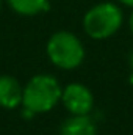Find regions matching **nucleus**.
Instances as JSON below:
<instances>
[{
  "instance_id": "obj_1",
  "label": "nucleus",
  "mask_w": 133,
  "mask_h": 135,
  "mask_svg": "<svg viewBox=\"0 0 133 135\" xmlns=\"http://www.w3.org/2000/svg\"><path fill=\"white\" fill-rule=\"evenodd\" d=\"M61 91L63 88L57 77L50 74L33 75L24 86L22 107L33 115L47 113L61 101Z\"/></svg>"
},
{
  "instance_id": "obj_2",
  "label": "nucleus",
  "mask_w": 133,
  "mask_h": 135,
  "mask_svg": "<svg viewBox=\"0 0 133 135\" xmlns=\"http://www.w3.org/2000/svg\"><path fill=\"white\" fill-rule=\"evenodd\" d=\"M45 52L52 65L66 71L78 68L85 58V47L81 41L70 32L53 33L47 41Z\"/></svg>"
},
{
  "instance_id": "obj_3",
  "label": "nucleus",
  "mask_w": 133,
  "mask_h": 135,
  "mask_svg": "<svg viewBox=\"0 0 133 135\" xmlns=\"http://www.w3.org/2000/svg\"><path fill=\"white\" fill-rule=\"evenodd\" d=\"M122 25V11L117 5L103 2L86 11L83 17V30L93 39H106Z\"/></svg>"
},
{
  "instance_id": "obj_4",
  "label": "nucleus",
  "mask_w": 133,
  "mask_h": 135,
  "mask_svg": "<svg viewBox=\"0 0 133 135\" xmlns=\"http://www.w3.org/2000/svg\"><path fill=\"white\" fill-rule=\"evenodd\" d=\"M61 102L70 115H89L94 108V94L83 83H69L61 91Z\"/></svg>"
},
{
  "instance_id": "obj_5",
  "label": "nucleus",
  "mask_w": 133,
  "mask_h": 135,
  "mask_svg": "<svg viewBox=\"0 0 133 135\" xmlns=\"http://www.w3.org/2000/svg\"><path fill=\"white\" fill-rule=\"evenodd\" d=\"M22 94H24V86H21L17 79L8 74L0 75V107L2 108L13 110L22 105Z\"/></svg>"
},
{
  "instance_id": "obj_6",
  "label": "nucleus",
  "mask_w": 133,
  "mask_h": 135,
  "mask_svg": "<svg viewBox=\"0 0 133 135\" xmlns=\"http://www.w3.org/2000/svg\"><path fill=\"white\" fill-rule=\"evenodd\" d=\"M60 135H97V124L89 115H70L63 121Z\"/></svg>"
},
{
  "instance_id": "obj_7",
  "label": "nucleus",
  "mask_w": 133,
  "mask_h": 135,
  "mask_svg": "<svg viewBox=\"0 0 133 135\" xmlns=\"http://www.w3.org/2000/svg\"><path fill=\"white\" fill-rule=\"evenodd\" d=\"M13 11L21 16H36L49 8V0H6Z\"/></svg>"
},
{
  "instance_id": "obj_8",
  "label": "nucleus",
  "mask_w": 133,
  "mask_h": 135,
  "mask_svg": "<svg viewBox=\"0 0 133 135\" xmlns=\"http://www.w3.org/2000/svg\"><path fill=\"white\" fill-rule=\"evenodd\" d=\"M122 5H125V6H132L133 8V0H119Z\"/></svg>"
},
{
  "instance_id": "obj_9",
  "label": "nucleus",
  "mask_w": 133,
  "mask_h": 135,
  "mask_svg": "<svg viewBox=\"0 0 133 135\" xmlns=\"http://www.w3.org/2000/svg\"><path fill=\"white\" fill-rule=\"evenodd\" d=\"M129 65H130V69L133 71V50L130 52V57H129Z\"/></svg>"
},
{
  "instance_id": "obj_10",
  "label": "nucleus",
  "mask_w": 133,
  "mask_h": 135,
  "mask_svg": "<svg viewBox=\"0 0 133 135\" xmlns=\"http://www.w3.org/2000/svg\"><path fill=\"white\" fill-rule=\"evenodd\" d=\"M129 25H130V32L133 33V13L130 14V19H129Z\"/></svg>"
},
{
  "instance_id": "obj_11",
  "label": "nucleus",
  "mask_w": 133,
  "mask_h": 135,
  "mask_svg": "<svg viewBox=\"0 0 133 135\" xmlns=\"http://www.w3.org/2000/svg\"><path fill=\"white\" fill-rule=\"evenodd\" d=\"M0 8H2V2H0Z\"/></svg>"
}]
</instances>
